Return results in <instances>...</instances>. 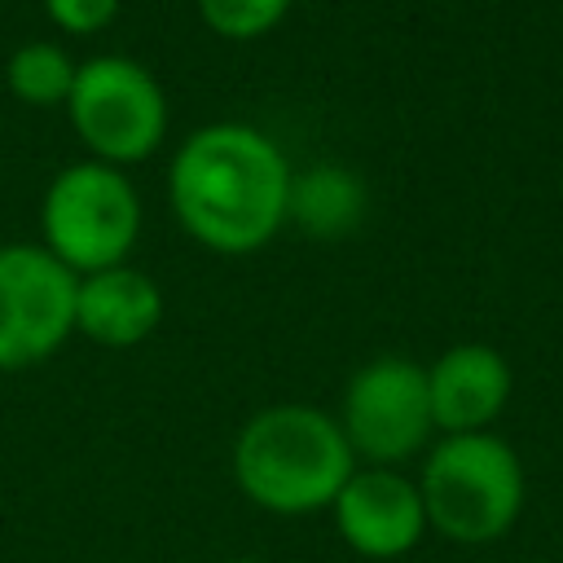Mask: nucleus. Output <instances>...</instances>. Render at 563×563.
Masks as SVG:
<instances>
[{"instance_id": "13", "label": "nucleus", "mask_w": 563, "mask_h": 563, "mask_svg": "<svg viewBox=\"0 0 563 563\" xmlns=\"http://www.w3.org/2000/svg\"><path fill=\"white\" fill-rule=\"evenodd\" d=\"M290 4L295 0H198V18L211 26V35L242 44L268 35L290 13Z\"/></svg>"}, {"instance_id": "4", "label": "nucleus", "mask_w": 563, "mask_h": 563, "mask_svg": "<svg viewBox=\"0 0 563 563\" xmlns=\"http://www.w3.org/2000/svg\"><path fill=\"white\" fill-rule=\"evenodd\" d=\"M44 251L57 255L75 277L128 264L141 242V194L123 167L79 158L66 163L40 202Z\"/></svg>"}, {"instance_id": "7", "label": "nucleus", "mask_w": 563, "mask_h": 563, "mask_svg": "<svg viewBox=\"0 0 563 563\" xmlns=\"http://www.w3.org/2000/svg\"><path fill=\"white\" fill-rule=\"evenodd\" d=\"M79 277L35 242L0 246V374L44 365L75 334Z\"/></svg>"}, {"instance_id": "11", "label": "nucleus", "mask_w": 563, "mask_h": 563, "mask_svg": "<svg viewBox=\"0 0 563 563\" xmlns=\"http://www.w3.org/2000/svg\"><path fill=\"white\" fill-rule=\"evenodd\" d=\"M365 216V185L352 167L317 163L290 180V220L321 242L352 233Z\"/></svg>"}, {"instance_id": "2", "label": "nucleus", "mask_w": 563, "mask_h": 563, "mask_svg": "<svg viewBox=\"0 0 563 563\" xmlns=\"http://www.w3.org/2000/svg\"><path fill=\"white\" fill-rule=\"evenodd\" d=\"M356 466L361 462L339 418L303 400L255 409L229 449V475L238 493L264 515L282 519L330 510Z\"/></svg>"}, {"instance_id": "8", "label": "nucleus", "mask_w": 563, "mask_h": 563, "mask_svg": "<svg viewBox=\"0 0 563 563\" xmlns=\"http://www.w3.org/2000/svg\"><path fill=\"white\" fill-rule=\"evenodd\" d=\"M339 541L374 563L405 559L422 545L427 528V506L418 493V479L405 475L400 466H356L352 479L339 488L330 506Z\"/></svg>"}, {"instance_id": "5", "label": "nucleus", "mask_w": 563, "mask_h": 563, "mask_svg": "<svg viewBox=\"0 0 563 563\" xmlns=\"http://www.w3.org/2000/svg\"><path fill=\"white\" fill-rule=\"evenodd\" d=\"M66 114L88 158L110 167L150 158L167 136L163 84L150 66H141L128 53H97L79 62Z\"/></svg>"}, {"instance_id": "10", "label": "nucleus", "mask_w": 563, "mask_h": 563, "mask_svg": "<svg viewBox=\"0 0 563 563\" xmlns=\"http://www.w3.org/2000/svg\"><path fill=\"white\" fill-rule=\"evenodd\" d=\"M163 321V290L150 273L119 264L79 277L75 290V334L97 347H136Z\"/></svg>"}, {"instance_id": "3", "label": "nucleus", "mask_w": 563, "mask_h": 563, "mask_svg": "<svg viewBox=\"0 0 563 563\" xmlns=\"http://www.w3.org/2000/svg\"><path fill=\"white\" fill-rule=\"evenodd\" d=\"M418 493L427 528L453 545H488L506 537L523 510V462L497 431L440 435L422 453Z\"/></svg>"}, {"instance_id": "14", "label": "nucleus", "mask_w": 563, "mask_h": 563, "mask_svg": "<svg viewBox=\"0 0 563 563\" xmlns=\"http://www.w3.org/2000/svg\"><path fill=\"white\" fill-rule=\"evenodd\" d=\"M123 0H44V13L66 35H97L114 22Z\"/></svg>"}, {"instance_id": "1", "label": "nucleus", "mask_w": 563, "mask_h": 563, "mask_svg": "<svg viewBox=\"0 0 563 563\" xmlns=\"http://www.w3.org/2000/svg\"><path fill=\"white\" fill-rule=\"evenodd\" d=\"M290 163L251 123L194 128L167 167V202L180 229L216 255H251L290 220Z\"/></svg>"}, {"instance_id": "9", "label": "nucleus", "mask_w": 563, "mask_h": 563, "mask_svg": "<svg viewBox=\"0 0 563 563\" xmlns=\"http://www.w3.org/2000/svg\"><path fill=\"white\" fill-rule=\"evenodd\" d=\"M510 361L488 343H453L427 365L431 418L440 435L493 431L510 400Z\"/></svg>"}, {"instance_id": "6", "label": "nucleus", "mask_w": 563, "mask_h": 563, "mask_svg": "<svg viewBox=\"0 0 563 563\" xmlns=\"http://www.w3.org/2000/svg\"><path fill=\"white\" fill-rule=\"evenodd\" d=\"M334 418L361 466H400L427 453L435 435L427 365L391 352L365 361L347 378Z\"/></svg>"}, {"instance_id": "12", "label": "nucleus", "mask_w": 563, "mask_h": 563, "mask_svg": "<svg viewBox=\"0 0 563 563\" xmlns=\"http://www.w3.org/2000/svg\"><path fill=\"white\" fill-rule=\"evenodd\" d=\"M79 62L57 40H26L4 62V84L22 106H66Z\"/></svg>"}, {"instance_id": "15", "label": "nucleus", "mask_w": 563, "mask_h": 563, "mask_svg": "<svg viewBox=\"0 0 563 563\" xmlns=\"http://www.w3.org/2000/svg\"><path fill=\"white\" fill-rule=\"evenodd\" d=\"M224 563H268V559H224Z\"/></svg>"}]
</instances>
